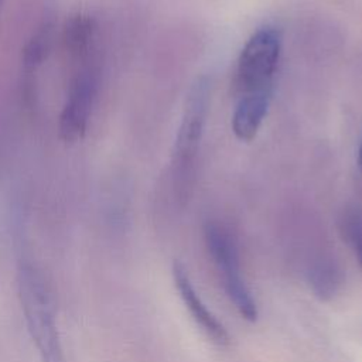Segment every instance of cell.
Segmentation results:
<instances>
[{"label": "cell", "mask_w": 362, "mask_h": 362, "mask_svg": "<svg viewBox=\"0 0 362 362\" xmlns=\"http://www.w3.org/2000/svg\"><path fill=\"white\" fill-rule=\"evenodd\" d=\"M17 290L27 331L41 362H66L49 287L23 247L17 260Z\"/></svg>", "instance_id": "cell-1"}, {"label": "cell", "mask_w": 362, "mask_h": 362, "mask_svg": "<svg viewBox=\"0 0 362 362\" xmlns=\"http://www.w3.org/2000/svg\"><path fill=\"white\" fill-rule=\"evenodd\" d=\"M206 247L223 276V286L239 314L247 321H256L257 307L253 296L242 277L235 240L229 230L219 222L211 221L204 229Z\"/></svg>", "instance_id": "cell-2"}, {"label": "cell", "mask_w": 362, "mask_h": 362, "mask_svg": "<svg viewBox=\"0 0 362 362\" xmlns=\"http://www.w3.org/2000/svg\"><path fill=\"white\" fill-rule=\"evenodd\" d=\"M281 52V34L262 27L250 35L238 61V82L243 93L270 90Z\"/></svg>", "instance_id": "cell-3"}, {"label": "cell", "mask_w": 362, "mask_h": 362, "mask_svg": "<svg viewBox=\"0 0 362 362\" xmlns=\"http://www.w3.org/2000/svg\"><path fill=\"white\" fill-rule=\"evenodd\" d=\"M79 68L59 117V134L65 143L81 140L86 132L99 83V66L95 54L78 59Z\"/></svg>", "instance_id": "cell-4"}, {"label": "cell", "mask_w": 362, "mask_h": 362, "mask_svg": "<svg viewBox=\"0 0 362 362\" xmlns=\"http://www.w3.org/2000/svg\"><path fill=\"white\" fill-rule=\"evenodd\" d=\"M209 103V86L205 79H198L192 86L184 116L181 120V126L175 140V161L177 165L185 168L191 164L195 157L197 148L199 146L205 116Z\"/></svg>", "instance_id": "cell-5"}, {"label": "cell", "mask_w": 362, "mask_h": 362, "mask_svg": "<svg viewBox=\"0 0 362 362\" xmlns=\"http://www.w3.org/2000/svg\"><path fill=\"white\" fill-rule=\"evenodd\" d=\"M173 279L175 287L182 298L185 307L189 310L195 322L201 327V329L216 344L226 345L229 344V335L225 327L216 320V317L205 307L201 297L197 294L185 267L180 262H174L173 264Z\"/></svg>", "instance_id": "cell-6"}, {"label": "cell", "mask_w": 362, "mask_h": 362, "mask_svg": "<svg viewBox=\"0 0 362 362\" xmlns=\"http://www.w3.org/2000/svg\"><path fill=\"white\" fill-rule=\"evenodd\" d=\"M270 99L272 89L243 93L232 116V132L239 140L250 141L256 137L267 115Z\"/></svg>", "instance_id": "cell-7"}, {"label": "cell", "mask_w": 362, "mask_h": 362, "mask_svg": "<svg viewBox=\"0 0 362 362\" xmlns=\"http://www.w3.org/2000/svg\"><path fill=\"white\" fill-rule=\"evenodd\" d=\"M96 34L95 18L76 14L66 21L64 40L66 49L75 59H81L93 52V41Z\"/></svg>", "instance_id": "cell-8"}, {"label": "cell", "mask_w": 362, "mask_h": 362, "mask_svg": "<svg viewBox=\"0 0 362 362\" xmlns=\"http://www.w3.org/2000/svg\"><path fill=\"white\" fill-rule=\"evenodd\" d=\"M52 33H54L52 23L49 21L42 23V25L35 31V34L27 42L23 54V62L28 74H33L48 57L52 45Z\"/></svg>", "instance_id": "cell-9"}, {"label": "cell", "mask_w": 362, "mask_h": 362, "mask_svg": "<svg viewBox=\"0 0 362 362\" xmlns=\"http://www.w3.org/2000/svg\"><path fill=\"white\" fill-rule=\"evenodd\" d=\"M310 283L321 298L331 297L339 284V270L327 262H320L310 269Z\"/></svg>", "instance_id": "cell-10"}, {"label": "cell", "mask_w": 362, "mask_h": 362, "mask_svg": "<svg viewBox=\"0 0 362 362\" xmlns=\"http://www.w3.org/2000/svg\"><path fill=\"white\" fill-rule=\"evenodd\" d=\"M341 228L362 266V208L348 209L342 216Z\"/></svg>", "instance_id": "cell-11"}, {"label": "cell", "mask_w": 362, "mask_h": 362, "mask_svg": "<svg viewBox=\"0 0 362 362\" xmlns=\"http://www.w3.org/2000/svg\"><path fill=\"white\" fill-rule=\"evenodd\" d=\"M358 165H359V170H361V174H362V140H361V144H359V148H358Z\"/></svg>", "instance_id": "cell-12"}, {"label": "cell", "mask_w": 362, "mask_h": 362, "mask_svg": "<svg viewBox=\"0 0 362 362\" xmlns=\"http://www.w3.org/2000/svg\"><path fill=\"white\" fill-rule=\"evenodd\" d=\"M3 3H4V0H0V11H1V7H3Z\"/></svg>", "instance_id": "cell-13"}]
</instances>
